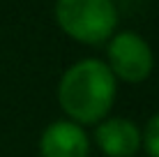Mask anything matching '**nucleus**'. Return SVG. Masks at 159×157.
I'll return each instance as SVG.
<instances>
[{
    "label": "nucleus",
    "instance_id": "4",
    "mask_svg": "<svg viewBox=\"0 0 159 157\" xmlns=\"http://www.w3.org/2000/svg\"><path fill=\"white\" fill-rule=\"evenodd\" d=\"M42 157H88L90 139L85 129L72 120H53L39 136Z\"/></svg>",
    "mask_w": 159,
    "mask_h": 157
},
{
    "label": "nucleus",
    "instance_id": "6",
    "mask_svg": "<svg viewBox=\"0 0 159 157\" xmlns=\"http://www.w3.org/2000/svg\"><path fill=\"white\" fill-rule=\"evenodd\" d=\"M141 148L150 157H159V113L148 118L145 127L141 129Z\"/></svg>",
    "mask_w": 159,
    "mask_h": 157
},
{
    "label": "nucleus",
    "instance_id": "1",
    "mask_svg": "<svg viewBox=\"0 0 159 157\" xmlns=\"http://www.w3.org/2000/svg\"><path fill=\"white\" fill-rule=\"evenodd\" d=\"M118 95V81L104 60L85 58L69 65L58 81V104L67 120L97 125L108 116Z\"/></svg>",
    "mask_w": 159,
    "mask_h": 157
},
{
    "label": "nucleus",
    "instance_id": "3",
    "mask_svg": "<svg viewBox=\"0 0 159 157\" xmlns=\"http://www.w3.org/2000/svg\"><path fill=\"white\" fill-rule=\"evenodd\" d=\"M106 67L116 81L141 83L155 69V53L152 46L134 30L113 32L106 46Z\"/></svg>",
    "mask_w": 159,
    "mask_h": 157
},
{
    "label": "nucleus",
    "instance_id": "5",
    "mask_svg": "<svg viewBox=\"0 0 159 157\" xmlns=\"http://www.w3.org/2000/svg\"><path fill=\"white\" fill-rule=\"evenodd\" d=\"M95 143L106 157H134L141 148V129L127 118H104L95 125Z\"/></svg>",
    "mask_w": 159,
    "mask_h": 157
},
{
    "label": "nucleus",
    "instance_id": "2",
    "mask_svg": "<svg viewBox=\"0 0 159 157\" xmlns=\"http://www.w3.org/2000/svg\"><path fill=\"white\" fill-rule=\"evenodd\" d=\"M56 23L81 44H102L116 32L118 9L113 0H56Z\"/></svg>",
    "mask_w": 159,
    "mask_h": 157
}]
</instances>
